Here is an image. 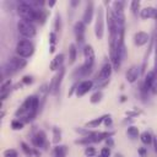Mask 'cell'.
<instances>
[{"instance_id": "44dd1931", "label": "cell", "mask_w": 157, "mask_h": 157, "mask_svg": "<svg viewBox=\"0 0 157 157\" xmlns=\"http://www.w3.org/2000/svg\"><path fill=\"white\" fill-rule=\"evenodd\" d=\"M105 119V115H103V117H101V118H98V119H94V120H92V121H90V123H87L86 124V126H92V128H97L103 120Z\"/></svg>"}, {"instance_id": "d6986e66", "label": "cell", "mask_w": 157, "mask_h": 157, "mask_svg": "<svg viewBox=\"0 0 157 157\" xmlns=\"http://www.w3.org/2000/svg\"><path fill=\"white\" fill-rule=\"evenodd\" d=\"M152 139H153V136H152L148 131H144V132L140 135V140H141V142H142L144 145H150V144L152 142Z\"/></svg>"}, {"instance_id": "f1b7e54d", "label": "cell", "mask_w": 157, "mask_h": 157, "mask_svg": "<svg viewBox=\"0 0 157 157\" xmlns=\"http://www.w3.org/2000/svg\"><path fill=\"white\" fill-rule=\"evenodd\" d=\"M140 7V1H132L131 2V10L134 13H137V10Z\"/></svg>"}, {"instance_id": "7402d4cb", "label": "cell", "mask_w": 157, "mask_h": 157, "mask_svg": "<svg viewBox=\"0 0 157 157\" xmlns=\"http://www.w3.org/2000/svg\"><path fill=\"white\" fill-rule=\"evenodd\" d=\"M128 135L129 136H131V137H137L139 136V129L136 128V126H130V128H128Z\"/></svg>"}, {"instance_id": "7a4b0ae2", "label": "cell", "mask_w": 157, "mask_h": 157, "mask_svg": "<svg viewBox=\"0 0 157 157\" xmlns=\"http://www.w3.org/2000/svg\"><path fill=\"white\" fill-rule=\"evenodd\" d=\"M34 53V44L29 39H22L16 44V54L21 58H29Z\"/></svg>"}, {"instance_id": "ffe728a7", "label": "cell", "mask_w": 157, "mask_h": 157, "mask_svg": "<svg viewBox=\"0 0 157 157\" xmlns=\"http://www.w3.org/2000/svg\"><path fill=\"white\" fill-rule=\"evenodd\" d=\"M55 157H65L66 155V146H56L54 148Z\"/></svg>"}, {"instance_id": "83f0119b", "label": "cell", "mask_w": 157, "mask_h": 157, "mask_svg": "<svg viewBox=\"0 0 157 157\" xmlns=\"http://www.w3.org/2000/svg\"><path fill=\"white\" fill-rule=\"evenodd\" d=\"M94 153H96V150H94L93 147H91V146H90V147H86V150H85V155H86V156L92 157Z\"/></svg>"}, {"instance_id": "3957f363", "label": "cell", "mask_w": 157, "mask_h": 157, "mask_svg": "<svg viewBox=\"0 0 157 157\" xmlns=\"http://www.w3.org/2000/svg\"><path fill=\"white\" fill-rule=\"evenodd\" d=\"M83 55H85V64L81 66V74L86 75L88 74L94 64V50L92 48V45H86L83 49Z\"/></svg>"}, {"instance_id": "9c48e42d", "label": "cell", "mask_w": 157, "mask_h": 157, "mask_svg": "<svg viewBox=\"0 0 157 157\" xmlns=\"http://www.w3.org/2000/svg\"><path fill=\"white\" fill-rule=\"evenodd\" d=\"M92 87H93V81H91V80H85V81L80 82L76 88V96L81 97V96L86 94L88 91L92 90Z\"/></svg>"}, {"instance_id": "4fadbf2b", "label": "cell", "mask_w": 157, "mask_h": 157, "mask_svg": "<svg viewBox=\"0 0 157 157\" xmlns=\"http://www.w3.org/2000/svg\"><path fill=\"white\" fill-rule=\"evenodd\" d=\"M139 75H140V67L136 66V65H132L126 71V80L130 82V83H134L137 78H139Z\"/></svg>"}, {"instance_id": "2e32d148", "label": "cell", "mask_w": 157, "mask_h": 157, "mask_svg": "<svg viewBox=\"0 0 157 157\" xmlns=\"http://www.w3.org/2000/svg\"><path fill=\"white\" fill-rule=\"evenodd\" d=\"M63 61H64V54H56L55 56H54V59L50 61V65H49V67H50V70L52 71H55V70H60L63 66Z\"/></svg>"}, {"instance_id": "d6a6232c", "label": "cell", "mask_w": 157, "mask_h": 157, "mask_svg": "<svg viewBox=\"0 0 157 157\" xmlns=\"http://www.w3.org/2000/svg\"><path fill=\"white\" fill-rule=\"evenodd\" d=\"M152 142H153V146H155V151L157 152V136H153Z\"/></svg>"}, {"instance_id": "f546056e", "label": "cell", "mask_w": 157, "mask_h": 157, "mask_svg": "<svg viewBox=\"0 0 157 157\" xmlns=\"http://www.w3.org/2000/svg\"><path fill=\"white\" fill-rule=\"evenodd\" d=\"M109 155H110L109 147H103L101 150V157H109Z\"/></svg>"}, {"instance_id": "484cf974", "label": "cell", "mask_w": 157, "mask_h": 157, "mask_svg": "<svg viewBox=\"0 0 157 157\" xmlns=\"http://www.w3.org/2000/svg\"><path fill=\"white\" fill-rule=\"evenodd\" d=\"M123 9H124V2L121 1L113 2V11H123Z\"/></svg>"}, {"instance_id": "e0dca14e", "label": "cell", "mask_w": 157, "mask_h": 157, "mask_svg": "<svg viewBox=\"0 0 157 157\" xmlns=\"http://www.w3.org/2000/svg\"><path fill=\"white\" fill-rule=\"evenodd\" d=\"M45 134L43 131H38L34 134V136L32 137V142L36 147H42L44 144H45Z\"/></svg>"}, {"instance_id": "30bf717a", "label": "cell", "mask_w": 157, "mask_h": 157, "mask_svg": "<svg viewBox=\"0 0 157 157\" xmlns=\"http://www.w3.org/2000/svg\"><path fill=\"white\" fill-rule=\"evenodd\" d=\"M156 81H157V77H156V75H155V71H153V70L148 71V72L145 75V80H144V90H146V91L151 90V88L153 87V85H155Z\"/></svg>"}, {"instance_id": "8fae6325", "label": "cell", "mask_w": 157, "mask_h": 157, "mask_svg": "<svg viewBox=\"0 0 157 157\" xmlns=\"http://www.w3.org/2000/svg\"><path fill=\"white\" fill-rule=\"evenodd\" d=\"M148 40H150V37H148V34H147L146 32H144V31H139V32H136L135 36H134V43H135V45H137V47L145 45Z\"/></svg>"}, {"instance_id": "603a6c76", "label": "cell", "mask_w": 157, "mask_h": 157, "mask_svg": "<svg viewBox=\"0 0 157 157\" xmlns=\"http://www.w3.org/2000/svg\"><path fill=\"white\" fill-rule=\"evenodd\" d=\"M101 98H102V92L101 91H97V92H94L92 96H91V103H97V102H99L101 101Z\"/></svg>"}, {"instance_id": "836d02e7", "label": "cell", "mask_w": 157, "mask_h": 157, "mask_svg": "<svg viewBox=\"0 0 157 157\" xmlns=\"http://www.w3.org/2000/svg\"><path fill=\"white\" fill-rule=\"evenodd\" d=\"M151 90H152V92H153L155 94H157V81L155 82V85H153V87H152Z\"/></svg>"}, {"instance_id": "4dcf8cb0", "label": "cell", "mask_w": 157, "mask_h": 157, "mask_svg": "<svg viewBox=\"0 0 157 157\" xmlns=\"http://www.w3.org/2000/svg\"><path fill=\"white\" fill-rule=\"evenodd\" d=\"M55 27H56V31H60V15H56V18H55Z\"/></svg>"}, {"instance_id": "5bb4252c", "label": "cell", "mask_w": 157, "mask_h": 157, "mask_svg": "<svg viewBox=\"0 0 157 157\" xmlns=\"http://www.w3.org/2000/svg\"><path fill=\"white\" fill-rule=\"evenodd\" d=\"M92 18H93V2H88L86 9H85V12H83V16H82V22L85 25H88L92 22Z\"/></svg>"}, {"instance_id": "cb8c5ba5", "label": "cell", "mask_w": 157, "mask_h": 157, "mask_svg": "<svg viewBox=\"0 0 157 157\" xmlns=\"http://www.w3.org/2000/svg\"><path fill=\"white\" fill-rule=\"evenodd\" d=\"M11 128L13 129V130H21L22 128H23V123L22 121H20V120H12V123H11Z\"/></svg>"}, {"instance_id": "8992f818", "label": "cell", "mask_w": 157, "mask_h": 157, "mask_svg": "<svg viewBox=\"0 0 157 157\" xmlns=\"http://www.w3.org/2000/svg\"><path fill=\"white\" fill-rule=\"evenodd\" d=\"M26 64H27V61H26L23 58H21V56H13V58H11V59L9 60V63H7V65H9V67L11 69L12 72H16V71H18V70H22V69L26 66Z\"/></svg>"}, {"instance_id": "52a82bcc", "label": "cell", "mask_w": 157, "mask_h": 157, "mask_svg": "<svg viewBox=\"0 0 157 157\" xmlns=\"http://www.w3.org/2000/svg\"><path fill=\"white\" fill-rule=\"evenodd\" d=\"M74 32L76 36V40L78 43H83L85 40V32H86V25L82 21H77L74 26Z\"/></svg>"}, {"instance_id": "1f68e13d", "label": "cell", "mask_w": 157, "mask_h": 157, "mask_svg": "<svg viewBox=\"0 0 157 157\" xmlns=\"http://www.w3.org/2000/svg\"><path fill=\"white\" fill-rule=\"evenodd\" d=\"M32 81H33V80H32L31 76H25V77L22 78V82H23V83H31Z\"/></svg>"}, {"instance_id": "5b68a950", "label": "cell", "mask_w": 157, "mask_h": 157, "mask_svg": "<svg viewBox=\"0 0 157 157\" xmlns=\"http://www.w3.org/2000/svg\"><path fill=\"white\" fill-rule=\"evenodd\" d=\"M104 20H103V11H102V7H98V15H97V18H96V26H94V33H96V37L98 39H102L103 37V33H104Z\"/></svg>"}, {"instance_id": "6da1fadb", "label": "cell", "mask_w": 157, "mask_h": 157, "mask_svg": "<svg viewBox=\"0 0 157 157\" xmlns=\"http://www.w3.org/2000/svg\"><path fill=\"white\" fill-rule=\"evenodd\" d=\"M17 13L23 21H28V22L37 21V10L28 2L25 1L20 2L17 6Z\"/></svg>"}, {"instance_id": "9a60e30c", "label": "cell", "mask_w": 157, "mask_h": 157, "mask_svg": "<svg viewBox=\"0 0 157 157\" xmlns=\"http://www.w3.org/2000/svg\"><path fill=\"white\" fill-rule=\"evenodd\" d=\"M140 16L144 20H146V18H156L157 17V9L156 7H152V6L144 7L140 11Z\"/></svg>"}, {"instance_id": "ba28073f", "label": "cell", "mask_w": 157, "mask_h": 157, "mask_svg": "<svg viewBox=\"0 0 157 157\" xmlns=\"http://www.w3.org/2000/svg\"><path fill=\"white\" fill-rule=\"evenodd\" d=\"M64 74H65V69L64 67H61L59 71H58V74L53 77V80H52V83H50V92H53V93H56V91L59 90V87H60V83H61V80H63V76H64Z\"/></svg>"}, {"instance_id": "277c9868", "label": "cell", "mask_w": 157, "mask_h": 157, "mask_svg": "<svg viewBox=\"0 0 157 157\" xmlns=\"http://www.w3.org/2000/svg\"><path fill=\"white\" fill-rule=\"evenodd\" d=\"M17 31L18 33L25 37L26 39H31L36 36L37 33V29L34 27V25L32 22H28V21H23V20H20L17 22Z\"/></svg>"}, {"instance_id": "ac0fdd59", "label": "cell", "mask_w": 157, "mask_h": 157, "mask_svg": "<svg viewBox=\"0 0 157 157\" xmlns=\"http://www.w3.org/2000/svg\"><path fill=\"white\" fill-rule=\"evenodd\" d=\"M77 56V50H76V45L75 44H70L69 47V63L74 64Z\"/></svg>"}, {"instance_id": "4316f807", "label": "cell", "mask_w": 157, "mask_h": 157, "mask_svg": "<svg viewBox=\"0 0 157 157\" xmlns=\"http://www.w3.org/2000/svg\"><path fill=\"white\" fill-rule=\"evenodd\" d=\"M21 146H22V150H23V152L27 155V156H31L32 155V150L25 144V142H21Z\"/></svg>"}, {"instance_id": "d4e9b609", "label": "cell", "mask_w": 157, "mask_h": 157, "mask_svg": "<svg viewBox=\"0 0 157 157\" xmlns=\"http://www.w3.org/2000/svg\"><path fill=\"white\" fill-rule=\"evenodd\" d=\"M17 151L13 150V148H9V150H5L4 151V157H17Z\"/></svg>"}, {"instance_id": "7c38bea8", "label": "cell", "mask_w": 157, "mask_h": 157, "mask_svg": "<svg viewBox=\"0 0 157 157\" xmlns=\"http://www.w3.org/2000/svg\"><path fill=\"white\" fill-rule=\"evenodd\" d=\"M112 72H113V65L109 64V63L104 64V65L102 66V69L99 70L98 80H101V81H103V80H108V78L110 77Z\"/></svg>"}]
</instances>
